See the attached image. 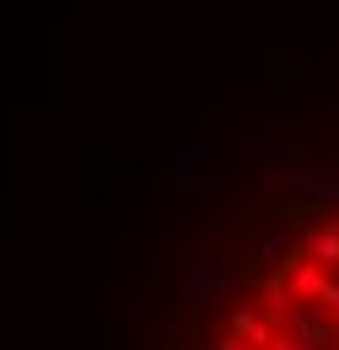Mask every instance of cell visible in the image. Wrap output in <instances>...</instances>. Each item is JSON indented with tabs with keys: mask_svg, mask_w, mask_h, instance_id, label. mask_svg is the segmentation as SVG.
<instances>
[{
	"mask_svg": "<svg viewBox=\"0 0 339 350\" xmlns=\"http://www.w3.org/2000/svg\"><path fill=\"white\" fill-rule=\"evenodd\" d=\"M97 350H339V33L264 49L151 173Z\"/></svg>",
	"mask_w": 339,
	"mask_h": 350,
	"instance_id": "obj_1",
	"label": "cell"
}]
</instances>
